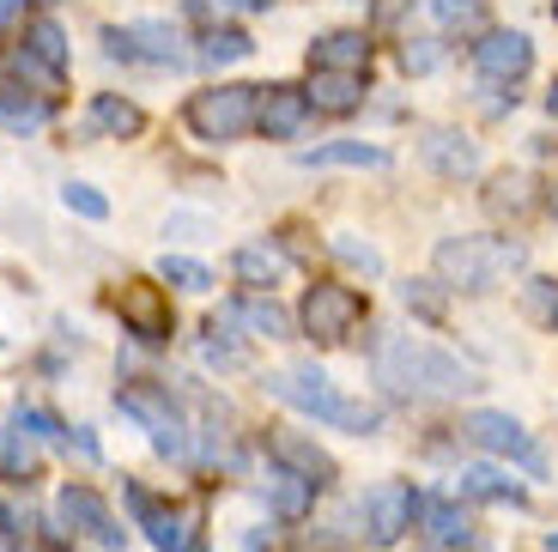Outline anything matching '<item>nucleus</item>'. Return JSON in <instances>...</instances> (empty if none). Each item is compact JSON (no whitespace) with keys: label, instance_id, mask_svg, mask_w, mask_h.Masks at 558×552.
Returning a JSON list of instances; mask_svg holds the SVG:
<instances>
[{"label":"nucleus","instance_id":"f257e3e1","mask_svg":"<svg viewBox=\"0 0 558 552\" xmlns=\"http://www.w3.org/2000/svg\"><path fill=\"white\" fill-rule=\"evenodd\" d=\"M371 376H377V388L389 400H456L468 388H480V376L456 352L418 340V334H401V328L371 340Z\"/></svg>","mask_w":558,"mask_h":552},{"label":"nucleus","instance_id":"f03ea898","mask_svg":"<svg viewBox=\"0 0 558 552\" xmlns=\"http://www.w3.org/2000/svg\"><path fill=\"white\" fill-rule=\"evenodd\" d=\"M267 395L286 400L292 413L316 419V425L352 431V437H371V431H383V407L340 395V383H335L328 371H316V364H286V371H274V376H267Z\"/></svg>","mask_w":558,"mask_h":552},{"label":"nucleus","instance_id":"7ed1b4c3","mask_svg":"<svg viewBox=\"0 0 558 552\" xmlns=\"http://www.w3.org/2000/svg\"><path fill=\"white\" fill-rule=\"evenodd\" d=\"M522 262H529V249H522L517 237H444V243L432 249L437 286L468 291V298H480V291H498Z\"/></svg>","mask_w":558,"mask_h":552},{"label":"nucleus","instance_id":"20e7f679","mask_svg":"<svg viewBox=\"0 0 558 552\" xmlns=\"http://www.w3.org/2000/svg\"><path fill=\"white\" fill-rule=\"evenodd\" d=\"M116 407L146 431V443L165 461H195V425L182 413V400L170 395V383H122L116 388Z\"/></svg>","mask_w":558,"mask_h":552},{"label":"nucleus","instance_id":"39448f33","mask_svg":"<svg viewBox=\"0 0 558 552\" xmlns=\"http://www.w3.org/2000/svg\"><path fill=\"white\" fill-rule=\"evenodd\" d=\"M255 104H262V85L219 80L182 104V122H189L195 140H207V146H231V140H243L255 128Z\"/></svg>","mask_w":558,"mask_h":552},{"label":"nucleus","instance_id":"423d86ee","mask_svg":"<svg viewBox=\"0 0 558 552\" xmlns=\"http://www.w3.org/2000/svg\"><path fill=\"white\" fill-rule=\"evenodd\" d=\"M122 497H128V516H134V528L146 535L153 552H207L201 547V516L195 511L170 504L165 492H153V485H140V480H128Z\"/></svg>","mask_w":558,"mask_h":552},{"label":"nucleus","instance_id":"0eeeda50","mask_svg":"<svg viewBox=\"0 0 558 552\" xmlns=\"http://www.w3.org/2000/svg\"><path fill=\"white\" fill-rule=\"evenodd\" d=\"M56 523L68 528V540L73 547H98V552H122L128 547V528L116 523V511H110V497L98 492V485H85V480H68L56 492Z\"/></svg>","mask_w":558,"mask_h":552},{"label":"nucleus","instance_id":"6e6552de","mask_svg":"<svg viewBox=\"0 0 558 552\" xmlns=\"http://www.w3.org/2000/svg\"><path fill=\"white\" fill-rule=\"evenodd\" d=\"M461 437H468V443H480L486 456L510 461V468L534 473V480L546 473V449L534 443V431L522 425L517 413H498V407H474V413H461Z\"/></svg>","mask_w":558,"mask_h":552},{"label":"nucleus","instance_id":"1a4fd4ad","mask_svg":"<svg viewBox=\"0 0 558 552\" xmlns=\"http://www.w3.org/2000/svg\"><path fill=\"white\" fill-rule=\"evenodd\" d=\"M418 504H425V492H418L413 480H377V485H371L364 504H359V523H364L371 552L401 547V540L418 528Z\"/></svg>","mask_w":558,"mask_h":552},{"label":"nucleus","instance_id":"9d476101","mask_svg":"<svg viewBox=\"0 0 558 552\" xmlns=\"http://www.w3.org/2000/svg\"><path fill=\"white\" fill-rule=\"evenodd\" d=\"M371 304H364V291L352 286H335V279H322V286L304 291V304H298V328L310 334L316 346H340L364 328Z\"/></svg>","mask_w":558,"mask_h":552},{"label":"nucleus","instance_id":"9b49d317","mask_svg":"<svg viewBox=\"0 0 558 552\" xmlns=\"http://www.w3.org/2000/svg\"><path fill=\"white\" fill-rule=\"evenodd\" d=\"M104 56L110 61H134V68H182V31L165 19H134V25H104Z\"/></svg>","mask_w":558,"mask_h":552},{"label":"nucleus","instance_id":"f8f14e48","mask_svg":"<svg viewBox=\"0 0 558 552\" xmlns=\"http://www.w3.org/2000/svg\"><path fill=\"white\" fill-rule=\"evenodd\" d=\"M116 316H122V328L134 334L140 346H165L170 328H177L170 291L158 286V279H122V291H116Z\"/></svg>","mask_w":558,"mask_h":552},{"label":"nucleus","instance_id":"ddd939ff","mask_svg":"<svg viewBox=\"0 0 558 552\" xmlns=\"http://www.w3.org/2000/svg\"><path fill=\"white\" fill-rule=\"evenodd\" d=\"M418 535H425V547H437V552H468V547H474V516H468V497L425 492V504H418Z\"/></svg>","mask_w":558,"mask_h":552},{"label":"nucleus","instance_id":"4468645a","mask_svg":"<svg viewBox=\"0 0 558 552\" xmlns=\"http://www.w3.org/2000/svg\"><path fill=\"white\" fill-rule=\"evenodd\" d=\"M316 122V104H310L304 85H262V104H255V134L262 140H298Z\"/></svg>","mask_w":558,"mask_h":552},{"label":"nucleus","instance_id":"2eb2a0df","mask_svg":"<svg viewBox=\"0 0 558 552\" xmlns=\"http://www.w3.org/2000/svg\"><path fill=\"white\" fill-rule=\"evenodd\" d=\"M529 68H534V43L522 31H486L474 43V73L486 85H517L529 80Z\"/></svg>","mask_w":558,"mask_h":552},{"label":"nucleus","instance_id":"dca6fc26","mask_svg":"<svg viewBox=\"0 0 558 552\" xmlns=\"http://www.w3.org/2000/svg\"><path fill=\"white\" fill-rule=\"evenodd\" d=\"M267 461L304 473L316 492H335V480H340V461L328 456L316 437H304V431H267Z\"/></svg>","mask_w":558,"mask_h":552},{"label":"nucleus","instance_id":"f3484780","mask_svg":"<svg viewBox=\"0 0 558 552\" xmlns=\"http://www.w3.org/2000/svg\"><path fill=\"white\" fill-rule=\"evenodd\" d=\"M219 322L225 328H243V340H286L298 316H286V310L274 304V291H243V298H231V304L219 310Z\"/></svg>","mask_w":558,"mask_h":552},{"label":"nucleus","instance_id":"a211bd4d","mask_svg":"<svg viewBox=\"0 0 558 552\" xmlns=\"http://www.w3.org/2000/svg\"><path fill=\"white\" fill-rule=\"evenodd\" d=\"M456 497H468V504H510V511H529V485H522L510 468H498V461L461 468L456 473Z\"/></svg>","mask_w":558,"mask_h":552},{"label":"nucleus","instance_id":"6ab92c4d","mask_svg":"<svg viewBox=\"0 0 558 552\" xmlns=\"http://www.w3.org/2000/svg\"><path fill=\"white\" fill-rule=\"evenodd\" d=\"M262 497H267V511H274L279 523H304V516H316V497H322V492L304 480V473H292V468H279V461H267Z\"/></svg>","mask_w":558,"mask_h":552},{"label":"nucleus","instance_id":"aec40b11","mask_svg":"<svg viewBox=\"0 0 558 552\" xmlns=\"http://www.w3.org/2000/svg\"><path fill=\"white\" fill-rule=\"evenodd\" d=\"M418 153H425V165H432L437 177H449V182H461V177L480 170V146L468 134H456V128H425Z\"/></svg>","mask_w":558,"mask_h":552},{"label":"nucleus","instance_id":"412c9836","mask_svg":"<svg viewBox=\"0 0 558 552\" xmlns=\"http://www.w3.org/2000/svg\"><path fill=\"white\" fill-rule=\"evenodd\" d=\"M310 68L322 73H364L371 68V37L364 31H328L310 43Z\"/></svg>","mask_w":558,"mask_h":552},{"label":"nucleus","instance_id":"4be33fe9","mask_svg":"<svg viewBox=\"0 0 558 552\" xmlns=\"http://www.w3.org/2000/svg\"><path fill=\"white\" fill-rule=\"evenodd\" d=\"M231 274H238L243 291H274L286 279V255L274 243H238L231 249Z\"/></svg>","mask_w":558,"mask_h":552},{"label":"nucleus","instance_id":"5701e85b","mask_svg":"<svg viewBox=\"0 0 558 552\" xmlns=\"http://www.w3.org/2000/svg\"><path fill=\"white\" fill-rule=\"evenodd\" d=\"M49 116H56V104L37 92H25V85L0 80V128L7 134H37V128H49Z\"/></svg>","mask_w":558,"mask_h":552},{"label":"nucleus","instance_id":"b1692460","mask_svg":"<svg viewBox=\"0 0 558 552\" xmlns=\"http://www.w3.org/2000/svg\"><path fill=\"white\" fill-rule=\"evenodd\" d=\"M310 104H316L322 116H352L364 104V73H322L310 68Z\"/></svg>","mask_w":558,"mask_h":552},{"label":"nucleus","instance_id":"393cba45","mask_svg":"<svg viewBox=\"0 0 558 552\" xmlns=\"http://www.w3.org/2000/svg\"><path fill=\"white\" fill-rule=\"evenodd\" d=\"M92 128L110 140H140L146 134V110L122 92H92Z\"/></svg>","mask_w":558,"mask_h":552},{"label":"nucleus","instance_id":"a878e982","mask_svg":"<svg viewBox=\"0 0 558 552\" xmlns=\"http://www.w3.org/2000/svg\"><path fill=\"white\" fill-rule=\"evenodd\" d=\"M255 56V37L243 25H207L201 31V43H195V61L201 68H238V61H250Z\"/></svg>","mask_w":558,"mask_h":552},{"label":"nucleus","instance_id":"bb28decb","mask_svg":"<svg viewBox=\"0 0 558 552\" xmlns=\"http://www.w3.org/2000/svg\"><path fill=\"white\" fill-rule=\"evenodd\" d=\"M43 473V443L19 425H0V480L7 485H31Z\"/></svg>","mask_w":558,"mask_h":552},{"label":"nucleus","instance_id":"cd10ccee","mask_svg":"<svg viewBox=\"0 0 558 552\" xmlns=\"http://www.w3.org/2000/svg\"><path fill=\"white\" fill-rule=\"evenodd\" d=\"M31 61H43V68L56 73V80H68V31L56 25V19H31L25 25V43H19Z\"/></svg>","mask_w":558,"mask_h":552},{"label":"nucleus","instance_id":"c85d7f7f","mask_svg":"<svg viewBox=\"0 0 558 552\" xmlns=\"http://www.w3.org/2000/svg\"><path fill=\"white\" fill-rule=\"evenodd\" d=\"M432 19L444 37H486L492 31V13H486V0H432Z\"/></svg>","mask_w":558,"mask_h":552},{"label":"nucleus","instance_id":"c756f323","mask_svg":"<svg viewBox=\"0 0 558 552\" xmlns=\"http://www.w3.org/2000/svg\"><path fill=\"white\" fill-rule=\"evenodd\" d=\"M304 165H352V170H383L389 153L383 146H364V140H335V146H310Z\"/></svg>","mask_w":558,"mask_h":552},{"label":"nucleus","instance_id":"7c9ffc66","mask_svg":"<svg viewBox=\"0 0 558 552\" xmlns=\"http://www.w3.org/2000/svg\"><path fill=\"white\" fill-rule=\"evenodd\" d=\"M201 359L219 364V371H243V364H250V346H243L238 334L225 328L219 316H213V322H207V334H201Z\"/></svg>","mask_w":558,"mask_h":552},{"label":"nucleus","instance_id":"2f4dec72","mask_svg":"<svg viewBox=\"0 0 558 552\" xmlns=\"http://www.w3.org/2000/svg\"><path fill=\"white\" fill-rule=\"evenodd\" d=\"M19 431H31L37 443H49V449H73V425H61L49 407H31V400H19V413H13Z\"/></svg>","mask_w":558,"mask_h":552},{"label":"nucleus","instance_id":"473e14b6","mask_svg":"<svg viewBox=\"0 0 558 552\" xmlns=\"http://www.w3.org/2000/svg\"><path fill=\"white\" fill-rule=\"evenodd\" d=\"M522 316L534 322V328H546V334H558V279H546V274H534L529 286H522Z\"/></svg>","mask_w":558,"mask_h":552},{"label":"nucleus","instance_id":"72a5a7b5","mask_svg":"<svg viewBox=\"0 0 558 552\" xmlns=\"http://www.w3.org/2000/svg\"><path fill=\"white\" fill-rule=\"evenodd\" d=\"M534 182L522 177V170H504V177H492V189H486V207L492 213H510V219H517V213H529V201H534Z\"/></svg>","mask_w":558,"mask_h":552},{"label":"nucleus","instance_id":"f704fd0d","mask_svg":"<svg viewBox=\"0 0 558 552\" xmlns=\"http://www.w3.org/2000/svg\"><path fill=\"white\" fill-rule=\"evenodd\" d=\"M61 207L80 213V219H92V225H104L110 219V194H104L98 182H61Z\"/></svg>","mask_w":558,"mask_h":552},{"label":"nucleus","instance_id":"c9c22d12","mask_svg":"<svg viewBox=\"0 0 558 552\" xmlns=\"http://www.w3.org/2000/svg\"><path fill=\"white\" fill-rule=\"evenodd\" d=\"M158 279L177 286V291H213V274L201 262H189V255H165V262H158Z\"/></svg>","mask_w":558,"mask_h":552},{"label":"nucleus","instance_id":"e433bc0d","mask_svg":"<svg viewBox=\"0 0 558 552\" xmlns=\"http://www.w3.org/2000/svg\"><path fill=\"white\" fill-rule=\"evenodd\" d=\"M401 298H407V310H413V316H425V322H444V316H449V304H444V291H437V279H407Z\"/></svg>","mask_w":558,"mask_h":552},{"label":"nucleus","instance_id":"4c0bfd02","mask_svg":"<svg viewBox=\"0 0 558 552\" xmlns=\"http://www.w3.org/2000/svg\"><path fill=\"white\" fill-rule=\"evenodd\" d=\"M274 0H189V13L207 19V25H225L231 13H267Z\"/></svg>","mask_w":558,"mask_h":552},{"label":"nucleus","instance_id":"58836bf2","mask_svg":"<svg viewBox=\"0 0 558 552\" xmlns=\"http://www.w3.org/2000/svg\"><path fill=\"white\" fill-rule=\"evenodd\" d=\"M335 255H340V262H352L359 274H371V279L383 274V255L371 243H359V237H335Z\"/></svg>","mask_w":558,"mask_h":552},{"label":"nucleus","instance_id":"ea45409f","mask_svg":"<svg viewBox=\"0 0 558 552\" xmlns=\"http://www.w3.org/2000/svg\"><path fill=\"white\" fill-rule=\"evenodd\" d=\"M401 61H407V68H413V73H425V68H437V49H432V43H407V49H401Z\"/></svg>","mask_w":558,"mask_h":552},{"label":"nucleus","instance_id":"a19ab883","mask_svg":"<svg viewBox=\"0 0 558 552\" xmlns=\"http://www.w3.org/2000/svg\"><path fill=\"white\" fill-rule=\"evenodd\" d=\"M25 7H31V0H0V37H7V31L25 19Z\"/></svg>","mask_w":558,"mask_h":552},{"label":"nucleus","instance_id":"79ce46f5","mask_svg":"<svg viewBox=\"0 0 558 552\" xmlns=\"http://www.w3.org/2000/svg\"><path fill=\"white\" fill-rule=\"evenodd\" d=\"M546 116L558 122V80H553V92H546Z\"/></svg>","mask_w":558,"mask_h":552},{"label":"nucleus","instance_id":"37998d69","mask_svg":"<svg viewBox=\"0 0 558 552\" xmlns=\"http://www.w3.org/2000/svg\"><path fill=\"white\" fill-rule=\"evenodd\" d=\"M37 552H80L73 540H49V547H37Z\"/></svg>","mask_w":558,"mask_h":552},{"label":"nucleus","instance_id":"c03bdc74","mask_svg":"<svg viewBox=\"0 0 558 552\" xmlns=\"http://www.w3.org/2000/svg\"><path fill=\"white\" fill-rule=\"evenodd\" d=\"M546 213H553V219H558V182H553V189H546Z\"/></svg>","mask_w":558,"mask_h":552},{"label":"nucleus","instance_id":"a18cd8bd","mask_svg":"<svg viewBox=\"0 0 558 552\" xmlns=\"http://www.w3.org/2000/svg\"><path fill=\"white\" fill-rule=\"evenodd\" d=\"M541 552H558V528H546V540H541Z\"/></svg>","mask_w":558,"mask_h":552},{"label":"nucleus","instance_id":"49530a36","mask_svg":"<svg viewBox=\"0 0 558 552\" xmlns=\"http://www.w3.org/2000/svg\"><path fill=\"white\" fill-rule=\"evenodd\" d=\"M340 552H364V547H340Z\"/></svg>","mask_w":558,"mask_h":552},{"label":"nucleus","instance_id":"de8ad7c7","mask_svg":"<svg viewBox=\"0 0 558 552\" xmlns=\"http://www.w3.org/2000/svg\"><path fill=\"white\" fill-rule=\"evenodd\" d=\"M553 19H558V0H553Z\"/></svg>","mask_w":558,"mask_h":552},{"label":"nucleus","instance_id":"09e8293b","mask_svg":"<svg viewBox=\"0 0 558 552\" xmlns=\"http://www.w3.org/2000/svg\"><path fill=\"white\" fill-rule=\"evenodd\" d=\"M43 7H56V0H43Z\"/></svg>","mask_w":558,"mask_h":552},{"label":"nucleus","instance_id":"8fccbe9b","mask_svg":"<svg viewBox=\"0 0 558 552\" xmlns=\"http://www.w3.org/2000/svg\"><path fill=\"white\" fill-rule=\"evenodd\" d=\"M0 552H7V547H0Z\"/></svg>","mask_w":558,"mask_h":552}]
</instances>
